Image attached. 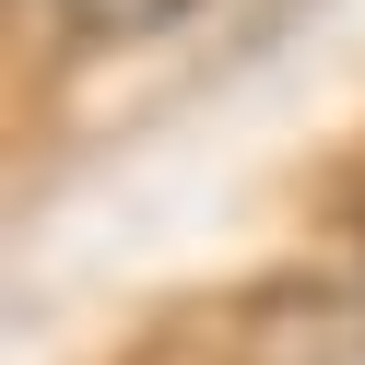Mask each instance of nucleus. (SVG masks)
<instances>
[{"label": "nucleus", "instance_id": "2", "mask_svg": "<svg viewBox=\"0 0 365 365\" xmlns=\"http://www.w3.org/2000/svg\"><path fill=\"white\" fill-rule=\"evenodd\" d=\"M189 0H59V24L71 36H153V24H177Z\"/></svg>", "mask_w": 365, "mask_h": 365}, {"label": "nucleus", "instance_id": "1", "mask_svg": "<svg viewBox=\"0 0 365 365\" xmlns=\"http://www.w3.org/2000/svg\"><path fill=\"white\" fill-rule=\"evenodd\" d=\"M259 365H365V294H294L259 318Z\"/></svg>", "mask_w": 365, "mask_h": 365}]
</instances>
